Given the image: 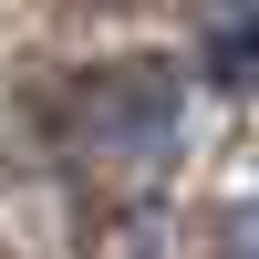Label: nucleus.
I'll use <instances>...</instances> for the list:
<instances>
[{"label":"nucleus","mask_w":259,"mask_h":259,"mask_svg":"<svg viewBox=\"0 0 259 259\" xmlns=\"http://www.w3.org/2000/svg\"><path fill=\"white\" fill-rule=\"evenodd\" d=\"M218 259H259V197L218 218Z\"/></svg>","instance_id":"nucleus-1"}]
</instances>
